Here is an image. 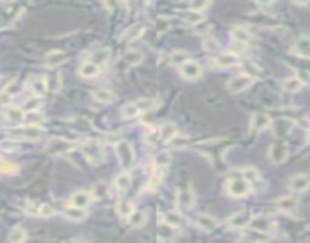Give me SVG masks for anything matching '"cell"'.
<instances>
[{"label":"cell","instance_id":"obj_1","mask_svg":"<svg viewBox=\"0 0 310 243\" xmlns=\"http://www.w3.org/2000/svg\"><path fill=\"white\" fill-rule=\"evenodd\" d=\"M225 192H227L228 196H231V198H246L250 193H253L251 186L248 184V181L245 179L242 170H239V169L231 170V172L227 175Z\"/></svg>","mask_w":310,"mask_h":243},{"label":"cell","instance_id":"obj_2","mask_svg":"<svg viewBox=\"0 0 310 243\" xmlns=\"http://www.w3.org/2000/svg\"><path fill=\"white\" fill-rule=\"evenodd\" d=\"M155 107H157V104H155L154 99L142 98V99H137V101H133V102H128L127 105H123L120 113H122V117H125V119H136L148 111L155 110Z\"/></svg>","mask_w":310,"mask_h":243},{"label":"cell","instance_id":"obj_3","mask_svg":"<svg viewBox=\"0 0 310 243\" xmlns=\"http://www.w3.org/2000/svg\"><path fill=\"white\" fill-rule=\"evenodd\" d=\"M116 154H117L120 167L125 172H128L134 166V163H136V152H134V147H133V144L130 141L119 140L116 143Z\"/></svg>","mask_w":310,"mask_h":243},{"label":"cell","instance_id":"obj_4","mask_svg":"<svg viewBox=\"0 0 310 243\" xmlns=\"http://www.w3.org/2000/svg\"><path fill=\"white\" fill-rule=\"evenodd\" d=\"M81 150H82L84 157L93 164H99V163L104 161L105 149H104L102 143L98 141V140H85L81 144Z\"/></svg>","mask_w":310,"mask_h":243},{"label":"cell","instance_id":"obj_5","mask_svg":"<svg viewBox=\"0 0 310 243\" xmlns=\"http://www.w3.org/2000/svg\"><path fill=\"white\" fill-rule=\"evenodd\" d=\"M75 147H76V143L64 137H52L46 144V150L50 155H66L69 152L75 150Z\"/></svg>","mask_w":310,"mask_h":243},{"label":"cell","instance_id":"obj_6","mask_svg":"<svg viewBox=\"0 0 310 243\" xmlns=\"http://www.w3.org/2000/svg\"><path fill=\"white\" fill-rule=\"evenodd\" d=\"M288 157H289V146L285 140L278 138L274 143H271L268 150V160L272 164H282L288 160Z\"/></svg>","mask_w":310,"mask_h":243},{"label":"cell","instance_id":"obj_7","mask_svg":"<svg viewBox=\"0 0 310 243\" xmlns=\"http://www.w3.org/2000/svg\"><path fill=\"white\" fill-rule=\"evenodd\" d=\"M254 78L248 76L245 73H239V75H234L228 82H227V90L230 91L231 95H239V93H243L248 88H251V85L254 84Z\"/></svg>","mask_w":310,"mask_h":243},{"label":"cell","instance_id":"obj_8","mask_svg":"<svg viewBox=\"0 0 310 243\" xmlns=\"http://www.w3.org/2000/svg\"><path fill=\"white\" fill-rule=\"evenodd\" d=\"M253 218H254L253 211L248 210V208H243V210H239V211L233 213V215L228 218L227 224L233 230H245V228L250 227Z\"/></svg>","mask_w":310,"mask_h":243},{"label":"cell","instance_id":"obj_9","mask_svg":"<svg viewBox=\"0 0 310 243\" xmlns=\"http://www.w3.org/2000/svg\"><path fill=\"white\" fill-rule=\"evenodd\" d=\"M179 70V75L187 79V81H196L202 76V67L198 61H193V59H189L187 63H184L182 66L178 67Z\"/></svg>","mask_w":310,"mask_h":243},{"label":"cell","instance_id":"obj_10","mask_svg":"<svg viewBox=\"0 0 310 243\" xmlns=\"http://www.w3.org/2000/svg\"><path fill=\"white\" fill-rule=\"evenodd\" d=\"M242 173H243L245 179L248 181V184L251 186L253 193H259V192H262L265 189V181L260 176V173H259L257 169H254V167H245V169H242Z\"/></svg>","mask_w":310,"mask_h":243},{"label":"cell","instance_id":"obj_11","mask_svg":"<svg viewBox=\"0 0 310 243\" xmlns=\"http://www.w3.org/2000/svg\"><path fill=\"white\" fill-rule=\"evenodd\" d=\"M20 91H21V84L18 81H11L9 84H6L3 90L0 91V105L8 107Z\"/></svg>","mask_w":310,"mask_h":243},{"label":"cell","instance_id":"obj_12","mask_svg":"<svg viewBox=\"0 0 310 243\" xmlns=\"http://www.w3.org/2000/svg\"><path fill=\"white\" fill-rule=\"evenodd\" d=\"M110 59H111V50L108 47H101V49L93 50L91 55L88 56V61H91L93 64H96L102 72L108 67Z\"/></svg>","mask_w":310,"mask_h":243},{"label":"cell","instance_id":"obj_13","mask_svg":"<svg viewBox=\"0 0 310 243\" xmlns=\"http://www.w3.org/2000/svg\"><path fill=\"white\" fill-rule=\"evenodd\" d=\"M3 119L8 122V123L12 125H21L26 120V113L23 108L20 107H14V105H8L3 108Z\"/></svg>","mask_w":310,"mask_h":243},{"label":"cell","instance_id":"obj_14","mask_svg":"<svg viewBox=\"0 0 310 243\" xmlns=\"http://www.w3.org/2000/svg\"><path fill=\"white\" fill-rule=\"evenodd\" d=\"M67 59H69V53L66 50H58V49H55V50H50V52L46 53L44 63H46L47 67L55 69L58 66H63Z\"/></svg>","mask_w":310,"mask_h":243},{"label":"cell","instance_id":"obj_15","mask_svg":"<svg viewBox=\"0 0 310 243\" xmlns=\"http://www.w3.org/2000/svg\"><path fill=\"white\" fill-rule=\"evenodd\" d=\"M17 135L20 138H24V140H29V141H37L43 137L44 131L37 126V125H24L18 129H15Z\"/></svg>","mask_w":310,"mask_h":243},{"label":"cell","instance_id":"obj_16","mask_svg":"<svg viewBox=\"0 0 310 243\" xmlns=\"http://www.w3.org/2000/svg\"><path fill=\"white\" fill-rule=\"evenodd\" d=\"M145 32H146V26H145V23L137 21V23L131 24V26L125 30V32L122 34V41H125V43H133V41L139 40Z\"/></svg>","mask_w":310,"mask_h":243},{"label":"cell","instance_id":"obj_17","mask_svg":"<svg viewBox=\"0 0 310 243\" xmlns=\"http://www.w3.org/2000/svg\"><path fill=\"white\" fill-rule=\"evenodd\" d=\"M250 228L256 230V231H260V233L271 234L272 230L275 228V222L268 216H254L251 224H250Z\"/></svg>","mask_w":310,"mask_h":243},{"label":"cell","instance_id":"obj_18","mask_svg":"<svg viewBox=\"0 0 310 243\" xmlns=\"http://www.w3.org/2000/svg\"><path fill=\"white\" fill-rule=\"evenodd\" d=\"M231 37H233V40H234V43H237V44H242V46H250L251 43H253V34L250 32V30H248L246 27H243V26H234L233 29H231Z\"/></svg>","mask_w":310,"mask_h":243},{"label":"cell","instance_id":"obj_19","mask_svg":"<svg viewBox=\"0 0 310 243\" xmlns=\"http://www.w3.org/2000/svg\"><path fill=\"white\" fill-rule=\"evenodd\" d=\"M292 53L300 58L310 59V35L300 37L292 46Z\"/></svg>","mask_w":310,"mask_h":243},{"label":"cell","instance_id":"obj_20","mask_svg":"<svg viewBox=\"0 0 310 243\" xmlns=\"http://www.w3.org/2000/svg\"><path fill=\"white\" fill-rule=\"evenodd\" d=\"M310 187V178L304 173H298V175H294L291 179H289V189L291 192L294 193H303L306 192L307 189Z\"/></svg>","mask_w":310,"mask_h":243},{"label":"cell","instance_id":"obj_21","mask_svg":"<svg viewBox=\"0 0 310 243\" xmlns=\"http://www.w3.org/2000/svg\"><path fill=\"white\" fill-rule=\"evenodd\" d=\"M239 56L234 53V52H230V53H219L218 56L214 58V66L219 67V69H228V67H233L236 64H239Z\"/></svg>","mask_w":310,"mask_h":243},{"label":"cell","instance_id":"obj_22","mask_svg":"<svg viewBox=\"0 0 310 243\" xmlns=\"http://www.w3.org/2000/svg\"><path fill=\"white\" fill-rule=\"evenodd\" d=\"M271 117L265 113H256L251 119V131L254 132H262L271 126Z\"/></svg>","mask_w":310,"mask_h":243},{"label":"cell","instance_id":"obj_23","mask_svg":"<svg viewBox=\"0 0 310 243\" xmlns=\"http://www.w3.org/2000/svg\"><path fill=\"white\" fill-rule=\"evenodd\" d=\"M78 73H79V76L84 78V79H93V78L99 76V75L102 73V70H101L96 64H93L91 61L85 59L84 63L79 66Z\"/></svg>","mask_w":310,"mask_h":243},{"label":"cell","instance_id":"obj_24","mask_svg":"<svg viewBox=\"0 0 310 243\" xmlns=\"http://www.w3.org/2000/svg\"><path fill=\"white\" fill-rule=\"evenodd\" d=\"M275 207L282 213H292L298 207V199L292 195H286V196H282L275 201Z\"/></svg>","mask_w":310,"mask_h":243},{"label":"cell","instance_id":"obj_25","mask_svg":"<svg viewBox=\"0 0 310 243\" xmlns=\"http://www.w3.org/2000/svg\"><path fill=\"white\" fill-rule=\"evenodd\" d=\"M195 224L201 231H205V233H211L219 225V222L216 221V218H213L210 215H198L196 219H195Z\"/></svg>","mask_w":310,"mask_h":243},{"label":"cell","instance_id":"obj_26","mask_svg":"<svg viewBox=\"0 0 310 243\" xmlns=\"http://www.w3.org/2000/svg\"><path fill=\"white\" fill-rule=\"evenodd\" d=\"M29 88H30V91H32V95L35 98L43 99L46 96V93H47V81L44 78H41V76H37L34 79H30Z\"/></svg>","mask_w":310,"mask_h":243},{"label":"cell","instance_id":"obj_27","mask_svg":"<svg viewBox=\"0 0 310 243\" xmlns=\"http://www.w3.org/2000/svg\"><path fill=\"white\" fill-rule=\"evenodd\" d=\"M91 193L85 192V190H78L72 195L70 198V205L76 207V208H82L85 210L90 204H91Z\"/></svg>","mask_w":310,"mask_h":243},{"label":"cell","instance_id":"obj_28","mask_svg":"<svg viewBox=\"0 0 310 243\" xmlns=\"http://www.w3.org/2000/svg\"><path fill=\"white\" fill-rule=\"evenodd\" d=\"M131 184H133V178H131V175H130L128 172H122V173L117 175L116 179H114V187H116L120 193L128 192L130 187H131Z\"/></svg>","mask_w":310,"mask_h":243},{"label":"cell","instance_id":"obj_29","mask_svg":"<svg viewBox=\"0 0 310 243\" xmlns=\"http://www.w3.org/2000/svg\"><path fill=\"white\" fill-rule=\"evenodd\" d=\"M64 218L67 221H72V222H82L87 218V211L82 210V208H76V207L70 205L64 211Z\"/></svg>","mask_w":310,"mask_h":243},{"label":"cell","instance_id":"obj_30","mask_svg":"<svg viewBox=\"0 0 310 243\" xmlns=\"http://www.w3.org/2000/svg\"><path fill=\"white\" fill-rule=\"evenodd\" d=\"M93 98L101 104H111V102H114L116 95L108 88H98V90L93 91Z\"/></svg>","mask_w":310,"mask_h":243},{"label":"cell","instance_id":"obj_31","mask_svg":"<svg viewBox=\"0 0 310 243\" xmlns=\"http://www.w3.org/2000/svg\"><path fill=\"white\" fill-rule=\"evenodd\" d=\"M178 135H179V134H178L175 125H172V123H164V125H161V128H160V137H161L163 141L170 143V141H173Z\"/></svg>","mask_w":310,"mask_h":243},{"label":"cell","instance_id":"obj_32","mask_svg":"<svg viewBox=\"0 0 310 243\" xmlns=\"http://www.w3.org/2000/svg\"><path fill=\"white\" fill-rule=\"evenodd\" d=\"M117 215L122 218V219H125V221H128L130 219V216L133 215V211H134V207H133V204L130 202V201H127V199H120L119 202H117Z\"/></svg>","mask_w":310,"mask_h":243},{"label":"cell","instance_id":"obj_33","mask_svg":"<svg viewBox=\"0 0 310 243\" xmlns=\"http://www.w3.org/2000/svg\"><path fill=\"white\" fill-rule=\"evenodd\" d=\"M303 87H304V82L298 76H291L286 81H283V88L288 93H298Z\"/></svg>","mask_w":310,"mask_h":243},{"label":"cell","instance_id":"obj_34","mask_svg":"<svg viewBox=\"0 0 310 243\" xmlns=\"http://www.w3.org/2000/svg\"><path fill=\"white\" fill-rule=\"evenodd\" d=\"M243 237L250 239V240H251V242H254V243H268V242H269L271 234L260 233V231H256V230H248V231H245Z\"/></svg>","mask_w":310,"mask_h":243},{"label":"cell","instance_id":"obj_35","mask_svg":"<svg viewBox=\"0 0 310 243\" xmlns=\"http://www.w3.org/2000/svg\"><path fill=\"white\" fill-rule=\"evenodd\" d=\"M128 222H130V225L134 227V228L143 227L145 222H146V211H143V210H134V211H133V215H131L130 219H128Z\"/></svg>","mask_w":310,"mask_h":243},{"label":"cell","instance_id":"obj_36","mask_svg":"<svg viewBox=\"0 0 310 243\" xmlns=\"http://www.w3.org/2000/svg\"><path fill=\"white\" fill-rule=\"evenodd\" d=\"M173 237H175V228L166 222H161L158 225V239L163 242H167V240H172Z\"/></svg>","mask_w":310,"mask_h":243},{"label":"cell","instance_id":"obj_37","mask_svg":"<svg viewBox=\"0 0 310 243\" xmlns=\"http://www.w3.org/2000/svg\"><path fill=\"white\" fill-rule=\"evenodd\" d=\"M26 239H27V234H26L24 228H21V227H14L8 236L9 243H24Z\"/></svg>","mask_w":310,"mask_h":243},{"label":"cell","instance_id":"obj_38","mask_svg":"<svg viewBox=\"0 0 310 243\" xmlns=\"http://www.w3.org/2000/svg\"><path fill=\"white\" fill-rule=\"evenodd\" d=\"M189 59H190V55L187 52H184V50H175L170 55V63L178 66V67L182 66L184 63H187Z\"/></svg>","mask_w":310,"mask_h":243},{"label":"cell","instance_id":"obj_39","mask_svg":"<svg viewBox=\"0 0 310 243\" xmlns=\"http://www.w3.org/2000/svg\"><path fill=\"white\" fill-rule=\"evenodd\" d=\"M123 61H127L128 66H137L143 61V53L139 52V50H131L123 56Z\"/></svg>","mask_w":310,"mask_h":243},{"label":"cell","instance_id":"obj_40","mask_svg":"<svg viewBox=\"0 0 310 243\" xmlns=\"http://www.w3.org/2000/svg\"><path fill=\"white\" fill-rule=\"evenodd\" d=\"M202 47L210 53H219V49H221L219 41L216 38H213V37H205L204 41H202Z\"/></svg>","mask_w":310,"mask_h":243},{"label":"cell","instance_id":"obj_41","mask_svg":"<svg viewBox=\"0 0 310 243\" xmlns=\"http://www.w3.org/2000/svg\"><path fill=\"white\" fill-rule=\"evenodd\" d=\"M164 222L169 224L170 227L176 228L181 225V215H178L176 211H167L164 215Z\"/></svg>","mask_w":310,"mask_h":243},{"label":"cell","instance_id":"obj_42","mask_svg":"<svg viewBox=\"0 0 310 243\" xmlns=\"http://www.w3.org/2000/svg\"><path fill=\"white\" fill-rule=\"evenodd\" d=\"M41 205H43V204H40V202H37V201H29L24 210H26V213H27L29 216L40 218V210H41Z\"/></svg>","mask_w":310,"mask_h":243},{"label":"cell","instance_id":"obj_43","mask_svg":"<svg viewBox=\"0 0 310 243\" xmlns=\"http://www.w3.org/2000/svg\"><path fill=\"white\" fill-rule=\"evenodd\" d=\"M185 20H187L189 24H193V26H198L202 23L204 20V15L201 12H195V11H189L187 12V17H185Z\"/></svg>","mask_w":310,"mask_h":243},{"label":"cell","instance_id":"obj_44","mask_svg":"<svg viewBox=\"0 0 310 243\" xmlns=\"http://www.w3.org/2000/svg\"><path fill=\"white\" fill-rule=\"evenodd\" d=\"M208 6H210V2H193V3H190V11L202 14Z\"/></svg>","mask_w":310,"mask_h":243},{"label":"cell","instance_id":"obj_45","mask_svg":"<svg viewBox=\"0 0 310 243\" xmlns=\"http://www.w3.org/2000/svg\"><path fill=\"white\" fill-rule=\"evenodd\" d=\"M55 215V210L49 205V204H43L41 210H40V218H52Z\"/></svg>","mask_w":310,"mask_h":243},{"label":"cell","instance_id":"obj_46","mask_svg":"<svg viewBox=\"0 0 310 243\" xmlns=\"http://www.w3.org/2000/svg\"><path fill=\"white\" fill-rule=\"evenodd\" d=\"M237 243H254V242H251L250 239H246V237H242Z\"/></svg>","mask_w":310,"mask_h":243},{"label":"cell","instance_id":"obj_47","mask_svg":"<svg viewBox=\"0 0 310 243\" xmlns=\"http://www.w3.org/2000/svg\"><path fill=\"white\" fill-rule=\"evenodd\" d=\"M306 140H307V143H310V129L307 131V135H306Z\"/></svg>","mask_w":310,"mask_h":243},{"label":"cell","instance_id":"obj_48","mask_svg":"<svg viewBox=\"0 0 310 243\" xmlns=\"http://www.w3.org/2000/svg\"><path fill=\"white\" fill-rule=\"evenodd\" d=\"M0 82H2V78H0Z\"/></svg>","mask_w":310,"mask_h":243}]
</instances>
